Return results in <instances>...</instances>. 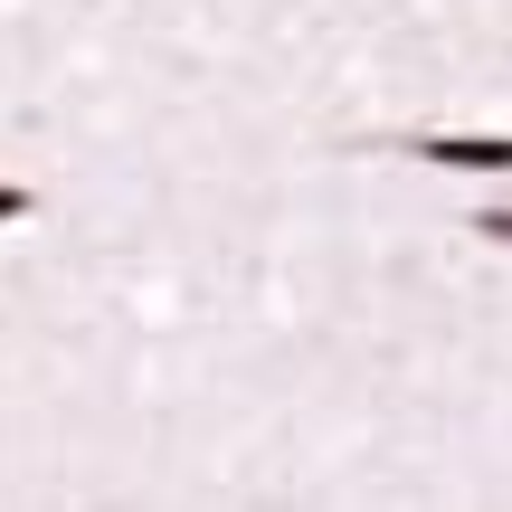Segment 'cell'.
I'll return each mask as SVG.
<instances>
[{
    "label": "cell",
    "mask_w": 512,
    "mask_h": 512,
    "mask_svg": "<svg viewBox=\"0 0 512 512\" xmlns=\"http://www.w3.org/2000/svg\"><path fill=\"white\" fill-rule=\"evenodd\" d=\"M399 152H418L437 171H512V133H408Z\"/></svg>",
    "instance_id": "obj_1"
},
{
    "label": "cell",
    "mask_w": 512,
    "mask_h": 512,
    "mask_svg": "<svg viewBox=\"0 0 512 512\" xmlns=\"http://www.w3.org/2000/svg\"><path fill=\"white\" fill-rule=\"evenodd\" d=\"M29 209H38V190H29V181H0V228L29 219Z\"/></svg>",
    "instance_id": "obj_2"
},
{
    "label": "cell",
    "mask_w": 512,
    "mask_h": 512,
    "mask_svg": "<svg viewBox=\"0 0 512 512\" xmlns=\"http://www.w3.org/2000/svg\"><path fill=\"white\" fill-rule=\"evenodd\" d=\"M475 238H494V247H512V209H475Z\"/></svg>",
    "instance_id": "obj_3"
}]
</instances>
